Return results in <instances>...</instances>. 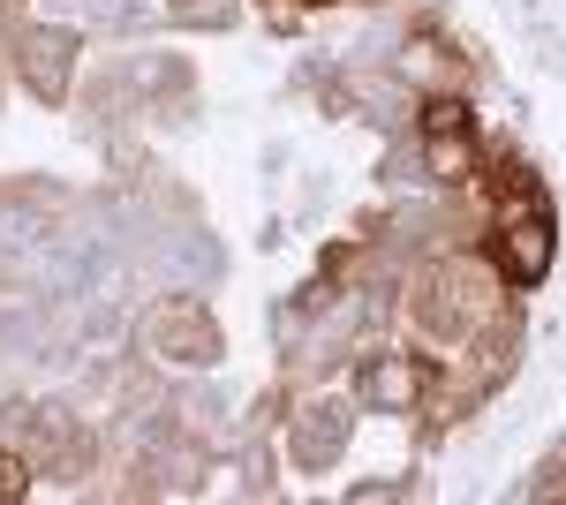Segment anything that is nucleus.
<instances>
[{
	"mask_svg": "<svg viewBox=\"0 0 566 505\" xmlns=\"http://www.w3.org/2000/svg\"><path fill=\"white\" fill-rule=\"evenodd\" d=\"M446 128H469V106L438 91V98H423V136H446Z\"/></svg>",
	"mask_w": 566,
	"mask_h": 505,
	"instance_id": "9",
	"label": "nucleus"
},
{
	"mask_svg": "<svg viewBox=\"0 0 566 505\" xmlns=\"http://www.w3.org/2000/svg\"><path fill=\"white\" fill-rule=\"evenodd\" d=\"M423 144H431L438 181H469L476 173V128H446V136H423Z\"/></svg>",
	"mask_w": 566,
	"mask_h": 505,
	"instance_id": "8",
	"label": "nucleus"
},
{
	"mask_svg": "<svg viewBox=\"0 0 566 505\" xmlns=\"http://www.w3.org/2000/svg\"><path fill=\"white\" fill-rule=\"evenodd\" d=\"M287 445H295L303 467H325L340 445H348V408H340V400H310L303 415L287 422Z\"/></svg>",
	"mask_w": 566,
	"mask_h": 505,
	"instance_id": "7",
	"label": "nucleus"
},
{
	"mask_svg": "<svg viewBox=\"0 0 566 505\" xmlns=\"http://www.w3.org/2000/svg\"><path fill=\"white\" fill-rule=\"evenodd\" d=\"M15 76L31 84V98L61 106V98H69V76H76V31L31 23V31L15 39Z\"/></svg>",
	"mask_w": 566,
	"mask_h": 505,
	"instance_id": "6",
	"label": "nucleus"
},
{
	"mask_svg": "<svg viewBox=\"0 0 566 505\" xmlns=\"http://www.w3.org/2000/svg\"><path fill=\"white\" fill-rule=\"evenodd\" d=\"M416 325L431 339H446V347H461L469 333H483L491 317H499V272H483V264H469V256H446V264H431L423 280H416Z\"/></svg>",
	"mask_w": 566,
	"mask_h": 505,
	"instance_id": "1",
	"label": "nucleus"
},
{
	"mask_svg": "<svg viewBox=\"0 0 566 505\" xmlns=\"http://www.w3.org/2000/svg\"><path fill=\"white\" fill-rule=\"evenodd\" d=\"M552 250H559V227H552L544 197L514 204V219L499 227V280H506V287H536V280L552 272Z\"/></svg>",
	"mask_w": 566,
	"mask_h": 505,
	"instance_id": "3",
	"label": "nucleus"
},
{
	"mask_svg": "<svg viewBox=\"0 0 566 505\" xmlns=\"http://www.w3.org/2000/svg\"><path fill=\"white\" fill-rule=\"evenodd\" d=\"M431 385H438V362L431 355H400V347L363 355V370H355V392H363L370 408H386V415H416V408L431 400Z\"/></svg>",
	"mask_w": 566,
	"mask_h": 505,
	"instance_id": "2",
	"label": "nucleus"
},
{
	"mask_svg": "<svg viewBox=\"0 0 566 505\" xmlns=\"http://www.w3.org/2000/svg\"><path fill=\"white\" fill-rule=\"evenodd\" d=\"M144 347L167 355V362H219V325L205 317V302L175 295L144 317Z\"/></svg>",
	"mask_w": 566,
	"mask_h": 505,
	"instance_id": "4",
	"label": "nucleus"
},
{
	"mask_svg": "<svg viewBox=\"0 0 566 505\" xmlns=\"http://www.w3.org/2000/svg\"><path fill=\"white\" fill-rule=\"evenodd\" d=\"M31 475H39V467H31L15 445H8V438H0V498H23V491H31Z\"/></svg>",
	"mask_w": 566,
	"mask_h": 505,
	"instance_id": "10",
	"label": "nucleus"
},
{
	"mask_svg": "<svg viewBox=\"0 0 566 505\" xmlns=\"http://www.w3.org/2000/svg\"><path fill=\"white\" fill-rule=\"evenodd\" d=\"M0 438L31 467H45V475L53 467H76V453H84L76 445V422L61 415V408H0Z\"/></svg>",
	"mask_w": 566,
	"mask_h": 505,
	"instance_id": "5",
	"label": "nucleus"
}]
</instances>
